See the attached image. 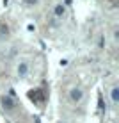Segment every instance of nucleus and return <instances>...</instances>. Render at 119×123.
Here are the masks:
<instances>
[{"instance_id": "obj_1", "label": "nucleus", "mask_w": 119, "mask_h": 123, "mask_svg": "<svg viewBox=\"0 0 119 123\" xmlns=\"http://www.w3.org/2000/svg\"><path fill=\"white\" fill-rule=\"evenodd\" d=\"M0 105H2V109H4L6 112H12V111L16 109V102H14V98L9 96V95L0 96Z\"/></svg>"}, {"instance_id": "obj_2", "label": "nucleus", "mask_w": 119, "mask_h": 123, "mask_svg": "<svg viewBox=\"0 0 119 123\" xmlns=\"http://www.w3.org/2000/svg\"><path fill=\"white\" fill-rule=\"evenodd\" d=\"M82 96H84L82 87H73V89L69 91V98H71V102H80V100H82Z\"/></svg>"}, {"instance_id": "obj_3", "label": "nucleus", "mask_w": 119, "mask_h": 123, "mask_svg": "<svg viewBox=\"0 0 119 123\" xmlns=\"http://www.w3.org/2000/svg\"><path fill=\"white\" fill-rule=\"evenodd\" d=\"M16 73H18V77H27L28 75V64L27 62H20L18 64V68H16Z\"/></svg>"}, {"instance_id": "obj_4", "label": "nucleus", "mask_w": 119, "mask_h": 123, "mask_svg": "<svg viewBox=\"0 0 119 123\" xmlns=\"http://www.w3.org/2000/svg\"><path fill=\"white\" fill-rule=\"evenodd\" d=\"M110 98H112V102H119V87L114 86L112 91H110Z\"/></svg>"}, {"instance_id": "obj_5", "label": "nucleus", "mask_w": 119, "mask_h": 123, "mask_svg": "<svg viewBox=\"0 0 119 123\" xmlns=\"http://www.w3.org/2000/svg\"><path fill=\"white\" fill-rule=\"evenodd\" d=\"M64 6H61V4H59V6H55V14H57V16H62V14H64Z\"/></svg>"}, {"instance_id": "obj_6", "label": "nucleus", "mask_w": 119, "mask_h": 123, "mask_svg": "<svg viewBox=\"0 0 119 123\" xmlns=\"http://www.w3.org/2000/svg\"><path fill=\"white\" fill-rule=\"evenodd\" d=\"M25 4H37V0H25Z\"/></svg>"}]
</instances>
